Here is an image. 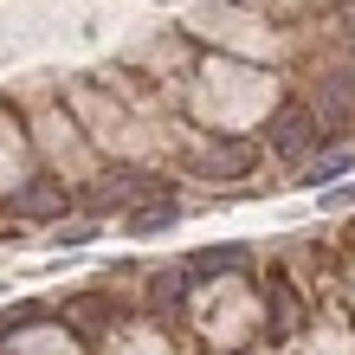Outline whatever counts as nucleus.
<instances>
[{
    "mask_svg": "<svg viewBox=\"0 0 355 355\" xmlns=\"http://www.w3.org/2000/svg\"><path fill=\"white\" fill-rule=\"evenodd\" d=\"M271 142H278V155H284V162H297V155H304V142H317V123H310L304 110H284L278 123H271Z\"/></svg>",
    "mask_w": 355,
    "mask_h": 355,
    "instance_id": "nucleus-1",
    "label": "nucleus"
},
{
    "mask_svg": "<svg viewBox=\"0 0 355 355\" xmlns=\"http://www.w3.org/2000/svg\"><path fill=\"white\" fill-rule=\"evenodd\" d=\"M58 207H65V194H26L19 214H58Z\"/></svg>",
    "mask_w": 355,
    "mask_h": 355,
    "instance_id": "nucleus-2",
    "label": "nucleus"
},
{
    "mask_svg": "<svg viewBox=\"0 0 355 355\" xmlns=\"http://www.w3.org/2000/svg\"><path fill=\"white\" fill-rule=\"evenodd\" d=\"M349 200H355V181H343L336 194H323V207H349Z\"/></svg>",
    "mask_w": 355,
    "mask_h": 355,
    "instance_id": "nucleus-3",
    "label": "nucleus"
}]
</instances>
